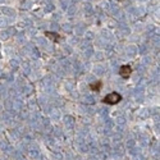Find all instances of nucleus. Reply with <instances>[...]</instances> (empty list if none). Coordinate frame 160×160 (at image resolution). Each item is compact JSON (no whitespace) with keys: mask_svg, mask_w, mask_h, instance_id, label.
<instances>
[{"mask_svg":"<svg viewBox=\"0 0 160 160\" xmlns=\"http://www.w3.org/2000/svg\"><path fill=\"white\" fill-rule=\"evenodd\" d=\"M121 100H122V95L121 94H118V92H110V94H108L102 99V102L108 104V105H115Z\"/></svg>","mask_w":160,"mask_h":160,"instance_id":"1","label":"nucleus"},{"mask_svg":"<svg viewBox=\"0 0 160 160\" xmlns=\"http://www.w3.org/2000/svg\"><path fill=\"white\" fill-rule=\"evenodd\" d=\"M131 74H132V68L129 65H122L121 68H119V76L122 78L127 79V78H129Z\"/></svg>","mask_w":160,"mask_h":160,"instance_id":"2","label":"nucleus"},{"mask_svg":"<svg viewBox=\"0 0 160 160\" xmlns=\"http://www.w3.org/2000/svg\"><path fill=\"white\" fill-rule=\"evenodd\" d=\"M45 36H48L50 40H52V41H55V42H59V41H60V35H59V33H54V32L46 31V32H45Z\"/></svg>","mask_w":160,"mask_h":160,"instance_id":"3","label":"nucleus"},{"mask_svg":"<svg viewBox=\"0 0 160 160\" xmlns=\"http://www.w3.org/2000/svg\"><path fill=\"white\" fill-rule=\"evenodd\" d=\"M101 87H102V82H101V81H96V82L90 83V88H91L92 91H100Z\"/></svg>","mask_w":160,"mask_h":160,"instance_id":"4","label":"nucleus"}]
</instances>
